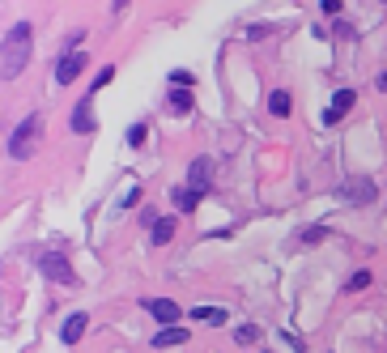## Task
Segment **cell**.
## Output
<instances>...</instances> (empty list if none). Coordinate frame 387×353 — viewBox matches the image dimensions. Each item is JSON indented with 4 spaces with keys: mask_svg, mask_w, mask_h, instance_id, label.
<instances>
[{
    "mask_svg": "<svg viewBox=\"0 0 387 353\" xmlns=\"http://www.w3.org/2000/svg\"><path fill=\"white\" fill-rule=\"evenodd\" d=\"M128 141H132V145H141V141H145V124H136V128L128 132Z\"/></svg>",
    "mask_w": 387,
    "mask_h": 353,
    "instance_id": "cell-22",
    "label": "cell"
},
{
    "mask_svg": "<svg viewBox=\"0 0 387 353\" xmlns=\"http://www.w3.org/2000/svg\"><path fill=\"white\" fill-rule=\"evenodd\" d=\"M94 128V98H81L73 107V132H90Z\"/></svg>",
    "mask_w": 387,
    "mask_h": 353,
    "instance_id": "cell-10",
    "label": "cell"
},
{
    "mask_svg": "<svg viewBox=\"0 0 387 353\" xmlns=\"http://www.w3.org/2000/svg\"><path fill=\"white\" fill-rule=\"evenodd\" d=\"M145 307H149V315H153L157 324H179V315H183V311L175 307V302H171V298H149Z\"/></svg>",
    "mask_w": 387,
    "mask_h": 353,
    "instance_id": "cell-7",
    "label": "cell"
},
{
    "mask_svg": "<svg viewBox=\"0 0 387 353\" xmlns=\"http://www.w3.org/2000/svg\"><path fill=\"white\" fill-rule=\"evenodd\" d=\"M81 69H85V52H69L60 64H55V85H73Z\"/></svg>",
    "mask_w": 387,
    "mask_h": 353,
    "instance_id": "cell-4",
    "label": "cell"
},
{
    "mask_svg": "<svg viewBox=\"0 0 387 353\" xmlns=\"http://www.w3.org/2000/svg\"><path fill=\"white\" fill-rule=\"evenodd\" d=\"M188 340V328H162L153 332V349H171V345H183Z\"/></svg>",
    "mask_w": 387,
    "mask_h": 353,
    "instance_id": "cell-11",
    "label": "cell"
},
{
    "mask_svg": "<svg viewBox=\"0 0 387 353\" xmlns=\"http://www.w3.org/2000/svg\"><path fill=\"white\" fill-rule=\"evenodd\" d=\"M366 285H370V273H366V268H358V273L345 281V294H358V289H366Z\"/></svg>",
    "mask_w": 387,
    "mask_h": 353,
    "instance_id": "cell-17",
    "label": "cell"
},
{
    "mask_svg": "<svg viewBox=\"0 0 387 353\" xmlns=\"http://www.w3.org/2000/svg\"><path fill=\"white\" fill-rule=\"evenodd\" d=\"M38 264H43V273H47L51 281H64V285H73V268H69V260H64V256H43Z\"/></svg>",
    "mask_w": 387,
    "mask_h": 353,
    "instance_id": "cell-8",
    "label": "cell"
},
{
    "mask_svg": "<svg viewBox=\"0 0 387 353\" xmlns=\"http://www.w3.org/2000/svg\"><path fill=\"white\" fill-rule=\"evenodd\" d=\"M85 324H90V315H85V311L69 315V319H64V332H60V340H64V345H77V340L85 336Z\"/></svg>",
    "mask_w": 387,
    "mask_h": 353,
    "instance_id": "cell-9",
    "label": "cell"
},
{
    "mask_svg": "<svg viewBox=\"0 0 387 353\" xmlns=\"http://www.w3.org/2000/svg\"><path fill=\"white\" fill-rule=\"evenodd\" d=\"M26 60H30V22H17L5 34V43H0V77H5V81L22 77Z\"/></svg>",
    "mask_w": 387,
    "mask_h": 353,
    "instance_id": "cell-1",
    "label": "cell"
},
{
    "mask_svg": "<svg viewBox=\"0 0 387 353\" xmlns=\"http://www.w3.org/2000/svg\"><path fill=\"white\" fill-rule=\"evenodd\" d=\"M268 111H272V115H290V94L276 89V94L268 98Z\"/></svg>",
    "mask_w": 387,
    "mask_h": 353,
    "instance_id": "cell-15",
    "label": "cell"
},
{
    "mask_svg": "<svg viewBox=\"0 0 387 353\" xmlns=\"http://www.w3.org/2000/svg\"><path fill=\"white\" fill-rule=\"evenodd\" d=\"M124 5H128V0H111V9H115V13H120V9H124Z\"/></svg>",
    "mask_w": 387,
    "mask_h": 353,
    "instance_id": "cell-23",
    "label": "cell"
},
{
    "mask_svg": "<svg viewBox=\"0 0 387 353\" xmlns=\"http://www.w3.org/2000/svg\"><path fill=\"white\" fill-rule=\"evenodd\" d=\"M319 9H323L328 17H337V13H341V0H319Z\"/></svg>",
    "mask_w": 387,
    "mask_h": 353,
    "instance_id": "cell-20",
    "label": "cell"
},
{
    "mask_svg": "<svg viewBox=\"0 0 387 353\" xmlns=\"http://www.w3.org/2000/svg\"><path fill=\"white\" fill-rule=\"evenodd\" d=\"M328 238V226H311L307 234H302V243H323Z\"/></svg>",
    "mask_w": 387,
    "mask_h": 353,
    "instance_id": "cell-19",
    "label": "cell"
},
{
    "mask_svg": "<svg viewBox=\"0 0 387 353\" xmlns=\"http://www.w3.org/2000/svg\"><path fill=\"white\" fill-rule=\"evenodd\" d=\"M38 132H43V120L38 115H30L13 136H9V154L17 158V162H26L30 154H34V145H38Z\"/></svg>",
    "mask_w": 387,
    "mask_h": 353,
    "instance_id": "cell-2",
    "label": "cell"
},
{
    "mask_svg": "<svg viewBox=\"0 0 387 353\" xmlns=\"http://www.w3.org/2000/svg\"><path fill=\"white\" fill-rule=\"evenodd\" d=\"M192 319H196V324H226L230 315L221 311V307H192Z\"/></svg>",
    "mask_w": 387,
    "mask_h": 353,
    "instance_id": "cell-13",
    "label": "cell"
},
{
    "mask_svg": "<svg viewBox=\"0 0 387 353\" xmlns=\"http://www.w3.org/2000/svg\"><path fill=\"white\" fill-rule=\"evenodd\" d=\"M196 200H200V192H192V187H175V209L192 213V209H196Z\"/></svg>",
    "mask_w": 387,
    "mask_h": 353,
    "instance_id": "cell-14",
    "label": "cell"
},
{
    "mask_svg": "<svg viewBox=\"0 0 387 353\" xmlns=\"http://www.w3.org/2000/svg\"><path fill=\"white\" fill-rule=\"evenodd\" d=\"M111 77H115V69H111V64H106V69H98V77H94V89H98V85H106Z\"/></svg>",
    "mask_w": 387,
    "mask_h": 353,
    "instance_id": "cell-21",
    "label": "cell"
},
{
    "mask_svg": "<svg viewBox=\"0 0 387 353\" xmlns=\"http://www.w3.org/2000/svg\"><path fill=\"white\" fill-rule=\"evenodd\" d=\"M209 183H213V162H209V158H196V162L188 166V187L204 196V192H209Z\"/></svg>",
    "mask_w": 387,
    "mask_h": 353,
    "instance_id": "cell-6",
    "label": "cell"
},
{
    "mask_svg": "<svg viewBox=\"0 0 387 353\" xmlns=\"http://www.w3.org/2000/svg\"><path fill=\"white\" fill-rule=\"evenodd\" d=\"M379 192H374V179H349L341 187V200H349V205H370Z\"/></svg>",
    "mask_w": 387,
    "mask_h": 353,
    "instance_id": "cell-3",
    "label": "cell"
},
{
    "mask_svg": "<svg viewBox=\"0 0 387 353\" xmlns=\"http://www.w3.org/2000/svg\"><path fill=\"white\" fill-rule=\"evenodd\" d=\"M192 103H196V98H192V89H188V85H175V89H171V111H175V115H188V111H192Z\"/></svg>",
    "mask_w": 387,
    "mask_h": 353,
    "instance_id": "cell-12",
    "label": "cell"
},
{
    "mask_svg": "<svg viewBox=\"0 0 387 353\" xmlns=\"http://www.w3.org/2000/svg\"><path fill=\"white\" fill-rule=\"evenodd\" d=\"M383 5H387V0H383Z\"/></svg>",
    "mask_w": 387,
    "mask_h": 353,
    "instance_id": "cell-24",
    "label": "cell"
},
{
    "mask_svg": "<svg viewBox=\"0 0 387 353\" xmlns=\"http://www.w3.org/2000/svg\"><path fill=\"white\" fill-rule=\"evenodd\" d=\"M171 234H175V222H171V217H162V222L153 226V243H171Z\"/></svg>",
    "mask_w": 387,
    "mask_h": 353,
    "instance_id": "cell-16",
    "label": "cell"
},
{
    "mask_svg": "<svg viewBox=\"0 0 387 353\" xmlns=\"http://www.w3.org/2000/svg\"><path fill=\"white\" fill-rule=\"evenodd\" d=\"M353 103H358V94H353V89H337V98H332V107L323 111V120H328V124H341V120L353 111Z\"/></svg>",
    "mask_w": 387,
    "mask_h": 353,
    "instance_id": "cell-5",
    "label": "cell"
},
{
    "mask_svg": "<svg viewBox=\"0 0 387 353\" xmlns=\"http://www.w3.org/2000/svg\"><path fill=\"white\" fill-rule=\"evenodd\" d=\"M234 336H239V345H251V340L260 336V328H255V324H243V328H239Z\"/></svg>",
    "mask_w": 387,
    "mask_h": 353,
    "instance_id": "cell-18",
    "label": "cell"
}]
</instances>
